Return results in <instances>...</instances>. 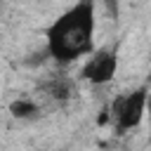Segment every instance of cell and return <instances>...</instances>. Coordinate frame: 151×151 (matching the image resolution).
<instances>
[{
	"instance_id": "6da1fadb",
	"label": "cell",
	"mask_w": 151,
	"mask_h": 151,
	"mask_svg": "<svg viewBox=\"0 0 151 151\" xmlns=\"http://www.w3.org/2000/svg\"><path fill=\"white\" fill-rule=\"evenodd\" d=\"M94 0H78L61 12L45 31L47 57L59 64L78 61L94 52Z\"/></svg>"
},
{
	"instance_id": "7a4b0ae2",
	"label": "cell",
	"mask_w": 151,
	"mask_h": 151,
	"mask_svg": "<svg viewBox=\"0 0 151 151\" xmlns=\"http://www.w3.org/2000/svg\"><path fill=\"white\" fill-rule=\"evenodd\" d=\"M146 99H149V90L146 87H137L132 92H125L123 97H118L111 106V118L116 120V130L118 132H130L134 130L144 113H146Z\"/></svg>"
},
{
	"instance_id": "3957f363",
	"label": "cell",
	"mask_w": 151,
	"mask_h": 151,
	"mask_svg": "<svg viewBox=\"0 0 151 151\" xmlns=\"http://www.w3.org/2000/svg\"><path fill=\"white\" fill-rule=\"evenodd\" d=\"M116 71H118V52L116 50H97L83 64L80 78L92 85H106L113 80Z\"/></svg>"
},
{
	"instance_id": "277c9868",
	"label": "cell",
	"mask_w": 151,
	"mask_h": 151,
	"mask_svg": "<svg viewBox=\"0 0 151 151\" xmlns=\"http://www.w3.org/2000/svg\"><path fill=\"white\" fill-rule=\"evenodd\" d=\"M42 90H45L52 99H57V101H66V99H71V97L76 94V85H73V80L66 78V76H54V78H50V80L42 85Z\"/></svg>"
},
{
	"instance_id": "5b68a950",
	"label": "cell",
	"mask_w": 151,
	"mask_h": 151,
	"mask_svg": "<svg viewBox=\"0 0 151 151\" xmlns=\"http://www.w3.org/2000/svg\"><path fill=\"white\" fill-rule=\"evenodd\" d=\"M9 111H12V116H17V118H31V116L38 113V104L31 101V99H17V101L9 104Z\"/></svg>"
},
{
	"instance_id": "8992f818",
	"label": "cell",
	"mask_w": 151,
	"mask_h": 151,
	"mask_svg": "<svg viewBox=\"0 0 151 151\" xmlns=\"http://www.w3.org/2000/svg\"><path fill=\"white\" fill-rule=\"evenodd\" d=\"M146 113H149V127H151V94L146 99Z\"/></svg>"
},
{
	"instance_id": "52a82bcc",
	"label": "cell",
	"mask_w": 151,
	"mask_h": 151,
	"mask_svg": "<svg viewBox=\"0 0 151 151\" xmlns=\"http://www.w3.org/2000/svg\"><path fill=\"white\" fill-rule=\"evenodd\" d=\"M116 2H118V0H106V5H109V7H113V9H116Z\"/></svg>"
}]
</instances>
